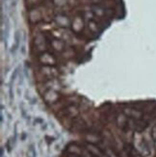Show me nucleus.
Instances as JSON below:
<instances>
[{
  "instance_id": "obj_1",
  "label": "nucleus",
  "mask_w": 156,
  "mask_h": 157,
  "mask_svg": "<svg viewBox=\"0 0 156 157\" xmlns=\"http://www.w3.org/2000/svg\"><path fill=\"white\" fill-rule=\"evenodd\" d=\"M40 60L43 64H47V65H53L55 64L56 60L53 58L52 55H50L48 53H44L40 57Z\"/></svg>"
},
{
  "instance_id": "obj_2",
  "label": "nucleus",
  "mask_w": 156,
  "mask_h": 157,
  "mask_svg": "<svg viewBox=\"0 0 156 157\" xmlns=\"http://www.w3.org/2000/svg\"><path fill=\"white\" fill-rule=\"evenodd\" d=\"M19 71H20V66L17 67L16 68L14 69L13 73L11 75V79H10V87H13V84L14 83V81L17 80V76L19 75Z\"/></svg>"
},
{
  "instance_id": "obj_3",
  "label": "nucleus",
  "mask_w": 156,
  "mask_h": 157,
  "mask_svg": "<svg viewBox=\"0 0 156 157\" xmlns=\"http://www.w3.org/2000/svg\"><path fill=\"white\" fill-rule=\"evenodd\" d=\"M19 41H20V36H19V32L17 31L16 33V35H14V46L12 47V53H16L17 48H19Z\"/></svg>"
},
{
  "instance_id": "obj_4",
  "label": "nucleus",
  "mask_w": 156,
  "mask_h": 157,
  "mask_svg": "<svg viewBox=\"0 0 156 157\" xmlns=\"http://www.w3.org/2000/svg\"><path fill=\"white\" fill-rule=\"evenodd\" d=\"M12 3H13L14 5H16L17 4V0H12Z\"/></svg>"
}]
</instances>
